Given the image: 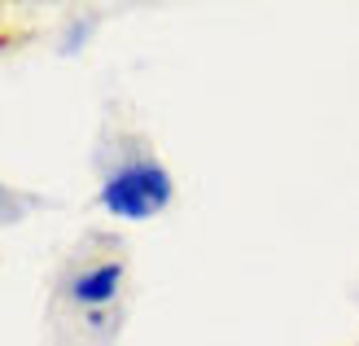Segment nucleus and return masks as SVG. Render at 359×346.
Here are the masks:
<instances>
[{
	"label": "nucleus",
	"mask_w": 359,
	"mask_h": 346,
	"mask_svg": "<svg viewBox=\"0 0 359 346\" xmlns=\"http://www.w3.org/2000/svg\"><path fill=\"white\" fill-rule=\"evenodd\" d=\"M101 206L118 220H154L171 206V171L154 158V149L136 132L118 140L114 162L105 167Z\"/></svg>",
	"instance_id": "obj_1"
},
{
	"label": "nucleus",
	"mask_w": 359,
	"mask_h": 346,
	"mask_svg": "<svg viewBox=\"0 0 359 346\" xmlns=\"http://www.w3.org/2000/svg\"><path fill=\"white\" fill-rule=\"evenodd\" d=\"M123 285H128V259H123V246L110 241V237H101V241H93V254H70L57 298L66 307H79L83 316L114 312L118 298H123Z\"/></svg>",
	"instance_id": "obj_2"
},
{
	"label": "nucleus",
	"mask_w": 359,
	"mask_h": 346,
	"mask_svg": "<svg viewBox=\"0 0 359 346\" xmlns=\"http://www.w3.org/2000/svg\"><path fill=\"white\" fill-rule=\"evenodd\" d=\"M18 35H22V27H13V22H9V13H0V44H13Z\"/></svg>",
	"instance_id": "obj_3"
}]
</instances>
